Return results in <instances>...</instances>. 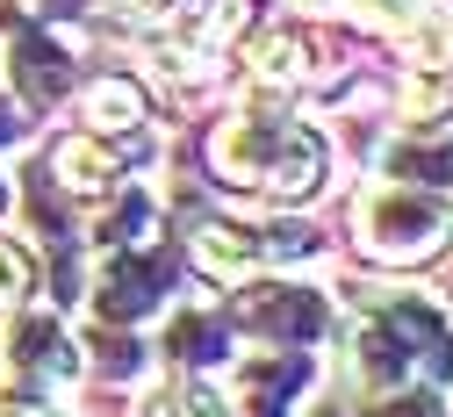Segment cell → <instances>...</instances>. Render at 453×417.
Instances as JSON below:
<instances>
[{
	"label": "cell",
	"instance_id": "3957f363",
	"mask_svg": "<svg viewBox=\"0 0 453 417\" xmlns=\"http://www.w3.org/2000/svg\"><path fill=\"white\" fill-rule=\"evenodd\" d=\"M310 245H317V237L303 223L266 230V223H223V216H209L195 230V259L209 274H231V281L238 274H259V266H280V259H310Z\"/></svg>",
	"mask_w": 453,
	"mask_h": 417
},
{
	"label": "cell",
	"instance_id": "9a60e30c",
	"mask_svg": "<svg viewBox=\"0 0 453 417\" xmlns=\"http://www.w3.org/2000/svg\"><path fill=\"white\" fill-rule=\"evenodd\" d=\"M173 417H202V403H188V410H173Z\"/></svg>",
	"mask_w": 453,
	"mask_h": 417
},
{
	"label": "cell",
	"instance_id": "7a4b0ae2",
	"mask_svg": "<svg viewBox=\"0 0 453 417\" xmlns=\"http://www.w3.org/2000/svg\"><path fill=\"white\" fill-rule=\"evenodd\" d=\"M353 223H360V245L388 266H418V259L453 245V209L432 188H411V181H374L360 195Z\"/></svg>",
	"mask_w": 453,
	"mask_h": 417
},
{
	"label": "cell",
	"instance_id": "ba28073f",
	"mask_svg": "<svg viewBox=\"0 0 453 417\" xmlns=\"http://www.w3.org/2000/svg\"><path fill=\"white\" fill-rule=\"evenodd\" d=\"M50 173H58L73 195H101L123 166H116V151H108V144H94V130H87V137H65L58 151H50Z\"/></svg>",
	"mask_w": 453,
	"mask_h": 417
},
{
	"label": "cell",
	"instance_id": "277c9868",
	"mask_svg": "<svg viewBox=\"0 0 453 417\" xmlns=\"http://www.w3.org/2000/svg\"><path fill=\"white\" fill-rule=\"evenodd\" d=\"M317 382V360L303 345H273V352H245V360L231 367V382H223V410L231 417H288L280 403H288L296 389Z\"/></svg>",
	"mask_w": 453,
	"mask_h": 417
},
{
	"label": "cell",
	"instance_id": "9c48e42d",
	"mask_svg": "<svg viewBox=\"0 0 453 417\" xmlns=\"http://www.w3.org/2000/svg\"><path fill=\"white\" fill-rule=\"evenodd\" d=\"M87 115H94V130H137L144 123V87L137 80H94Z\"/></svg>",
	"mask_w": 453,
	"mask_h": 417
},
{
	"label": "cell",
	"instance_id": "5bb4252c",
	"mask_svg": "<svg viewBox=\"0 0 453 417\" xmlns=\"http://www.w3.org/2000/svg\"><path fill=\"white\" fill-rule=\"evenodd\" d=\"M296 8H338V0H296Z\"/></svg>",
	"mask_w": 453,
	"mask_h": 417
},
{
	"label": "cell",
	"instance_id": "5b68a950",
	"mask_svg": "<svg viewBox=\"0 0 453 417\" xmlns=\"http://www.w3.org/2000/svg\"><path fill=\"white\" fill-rule=\"evenodd\" d=\"M245 324L266 331L273 345H317L324 324H331V303L317 288H288V281H266L245 295Z\"/></svg>",
	"mask_w": 453,
	"mask_h": 417
},
{
	"label": "cell",
	"instance_id": "8992f818",
	"mask_svg": "<svg viewBox=\"0 0 453 417\" xmlns=\"http://www.w3.org/2000/svg\"><path fill=\"white\" fill-rule=\"evenodd\" d=\"M381 173L388 181H411V188H453V130L439 137L432 123H411L381 151Z\"/></svg>",
	"mask_w": 453,
	"mask_h": 417
},
{
	"label": "cell",
	"instance_id": "8fae6325",
	"mask_svg": "<svg viewBox=\"0 0 453 417\" xmlns=\"http://www.w3.org/2000/svg\"><path fill=\"white\" fill-rule=\"evenodd\" d=\"M338 8H353L360 22H374V29H388V36H411V29L432 15V0H338Z\"/></svg>",
	"mask_w": 453,
	"mask_h": 417
},
{
	"label": "cell",
	"instance_id": "7c38bea8",
	"mask_svg": "<svg viewBox=\"0 0 453 417\" xmlns=\"http://www.w3.org/2000/svg\"><path fill=\"white\" fill-rule=\"evenodd\" d=\"M29 288V259L15 245H0V303H15V295Z\"/></svg>",
	"mask_w": 453,
	"mask_h": 417
},
{
	"label": "cell",
	"instance_id": "6da1fadb",
	"mask_svg": "<svg viewBox=\"0 0 453 417\" xmlns=\"http://www.w3.org/2000/svg\"><path fill=\"white\" fill-rule=\"evenodd\" d=\"M209 166L231 188H259L273 202H303L310 188H324L331 151L303 123H280V115H231V123L209 137Z\"/></svg>",
	"mask_w": 453,
	"mask_h": 417
},
{
	"label": "cell",
	"instance_id": "4fadbf2b",
	"mask_svg": "<svg viewBox=\"0 0 453 417\" xmlns=\"http://www.w3.org/2000/svg\"><path fill=\"white\" fill-rule=\"evenodd\" d=\"M123 8H130V15H151V22H165V15L180 8V0H123Z\"/></svg>",
	"mask_w": 453,
	"mask_h": 417
},
{
	"label": "cell",
	"instance_id": "52a82bcc",
	"mask_svg": "<svg viewBox=\"0 0 453 417\" xmlns=\"http://www.w3.org/2000/svg\"><path fill=\"white\" fill-rule=\"evenodd\" d=\"M8 360L22 367V375H73L80 360H73V338L58 331V317H22L15 324V352H8Z\"/></svg>",
	"mask_w": 453,
	"mask_h": 417
},
{
	"label": "cell",
	"instance_id": "30bf717a",
	"mask_svg": "<svg viewBox=\"0 0 453 417\" xmlns=\"http://www.w3.org/2000/svg\"><path fill=\"white\" fill-rule=\"evenodd\" d=\"M252 66H259V80H303L310 73V50H303V36L273 29V36L252 43Z\"/></svg>",
	"mask_w": 453,
	"mask_h": 417
}]
</instances>
